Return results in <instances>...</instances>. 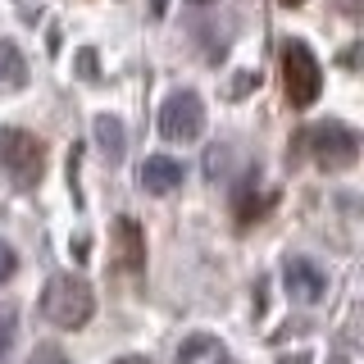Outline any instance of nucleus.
I'll use <instances>...</instances> for the list:
<instances>
[{"mask_svg":"<svg viewBox=\"0 0 364 364\" xmlns=\"http://www.w3.org/2000/svg\"><path fill=\"white\" fill-rule=\"evenodd\" d=\"M41 314L50 318L55 328H64V333H77V328H87L91 314H96V291H91L82 278H73V273H55L41 291Z\"/></svg>","mask_w":364,"mask_h":364,"instance_id":"1","label":"nucleus"},{"mask_svg":"<svg viewBox=\"0 0 364 364\" xmlns=\"http://www.w3.org/2000/svg\"><path fill=\"white\" fill-rule=\"evenodd\" d=\"M305 151H310V159L323 173H346L360 159V136H355V128L328 119V123H314V128L305 132Z\"/></svg>","mask_w":364,"mask_h":364,"instance_id":"2","label":"nucleus"},{"mask_svg":"<svg viewBox=\"0 0 364 364\" xmlns=\"http://www.w3.org/2000/svg\"><path fill=\"white\" fill-rule=\"evenodd\" d=\"M282 87L296 109H310L323 91V68H318L314 50L305 41H287L282 46Z\"/></svg>","mask_w":364,"mask_h":364,"instance_id":"3","label":"nucleus"},{"mask_svg":"<svg viewBox=\"0 0 364 364\" xmlns=\"http://www.w3.org/2000/svg\"><path fill=\"white\" fill-rule=\"evenodd\" d=\"M0 164L14 173L18 187H32L41 178V164H46L41 136L28 128H0Z\"/></svg>","mask_w":364,"mask_h":364,"instance_id":"4","label":"nucleus"},{"mask_svg":"<svg viewBox=\"0 0 364 364\" xmlns=\"http://www.w3.org/2000/svg\"><path fill=\"white\" fill-rule=\"evenodd\" d=\"M159 132H164V141H196L205 132V100L196 91H173L159 109Z\"/></svg>","mask_w":364,"mask_h":364,"instance_id":"5","label":"nucleus"},{"mask_svg":"<svg viewBox=\"0 0 364 364\" xmlns=\"http://www.w3.org/2000/svg\"><path fill=\"white\" fill-rule=\"evenodd\" d=\"M282 287H287L291 301L314 305V301H323V291H328V273L305 255H287V264H282Z\"/></svg>","mask_w":364,"mask_h":364,"instance_id":"6","label":"nucleus"},{"mask_svg":"<svg viewBox=\"0 0 364 364\" xmlns=\"http://www.w3.org/2000/svg\"><path fill=\"white\" fill-rule=\"evenodd\" d=\"M182 178H187L182 159H173V155H146V164H141V187H146V191L168 196V191H173Z\"/></svg>","mask_w":364,"mask_h":364,"instance_id":"7","label":"nucleus"},{"mask_svg":"<svg viewBox=\"0 0 364 364\" xmlns=\"http://www.w3.org/2000/svg\"><path fill=\"white\" fill-rule=\"evenodd\" d=\"M114 237H119V255L123 264L132 273L146 269V237H141V223L132 219V214H119V223H114Z\"/></svg>","mask_w":364,"mask_h":364,"instance_id":"8","label":"nucleus"},{"mask_svg":"<svg viewBox=\"0 0 364 364\" xmlns=\"http://www.w3.org/2000/svg\"><path fill=\"white\" fill-rule=\"evenodd\" d=\"M178 364H232V355H228V346L219 337L196 333V337H187L178 346Z\"/></svg>","mask_w":364,"mask_h":364,"instance_id":"9","label":"nucleus"},{"mask_svg":"<svg viewBox=\"0 0 364 364\" xmlns=\"http://www.w3.org/2000/svg\"><path fill=\"white\" fill-rule=\"evenodd\" d=\"M28 82V60L9 37H0V87H23Z\"/></svg>","mask_w":364,"mask_h":364,"instance_id":"10","label":"nucleus"},{"mask_svg":"<svg viewBox=\"0 0 364 364\" xmlns=\"http://www.w3.org/2000/svg\"><path fill=\"white\" fill-rule=\"evenodd\" d=\"M96 146H100V151H105L109 159H123L128 132H123V123L114 119V114H100V119H96Z\"/></svg>","mask_w":364,"mask_h":364,"instance_id":"11","label":"nucleus"},{"mask_svg":"<svg viewBox=\"0 0 364 364\" xmlns=\"http://www.w3.org/2000/svg\"><path fill=\"white\" fill-rule=\"evenodd\" d=\"M28 364H68V355H64L60 346H50V341H46V346H37L28 355Z\"/></svg>","mask_w":364,"mask_h":364,"instance_id":"12","label":"nucleus"},{"mask_svg":"<svg viewBox=\"0 0 364 364\" xmlns=\"http://www.w3.org/2000/svg\"><path fill=\"white\" fill-rule=\"evenodd\" d=\"M14 333H18V328H14V314H0V360L9 355V346H14Z\"/></svg>","mask_w":364,"mask_h":364,"instance_id":"13","label":"nucleus"},{"mask_svg":"<svg viewBox=\"0 0 364 364\" xmlns=\"http://www.w3.org/2000/svg\"><path fill=\"white\" fill-rule=\"evenodd\" d=\"M14 269H18V255H14V250H9L5 242H0V282L14 278Z\"/></svg>","mask_w":364,"mask_h":364,"instance_id":"14","label":"nucleus"},{"mask_svg":"<svg viewBox=\"0 0 364 364\" xmlns=\"http://www.w3.org/2000/svg\"><path fill=\"white\" fill-rule=\"evenodd\" d=\"M77 64H82V77H96V55H91V50L77 55Z\"/></svg>","mask_w":364,"mask_h":364,"instance_id":"15","label":"nucleus"},{"mask_svg":"<svg viewBox=\"0 0 364 364\" xmlns=\"http://www.w3.org/2000/svg\"><path fill=\"white\" fill-rule=\"evenodd\" d=\"M278 364H310V355H305V350H296V355H282Z\"/></svg>","mask_w":364,"mask_h":364,"instance_id":"16","label":"nucleus"},{"mask_svg":"<svg viewBox=\"0 0 364 364\" xmlns=\"http://www.w3.org/2000/svg\"><path fill=\"white\" fill-rule=\"evenodd\" d=\"M114 364H151L146 355H123V360H114Z\"/></svg>","mask_w":364,"mask_h":364,"instance_id":"17","label":"nucleus"},{"mask_svg":"<svg viewBox=\"0 0 364 364\" xmlns=\"http://www.w3.org/2000/svg\"><path fill=\"white\" fill-rule=\"evenodd\" d=\"M155 14H164V0H155Z\"/></svg>","mask_w":364,"mask_h":364,"instance_id":"18","label":"nucleus"},{"mask_svg":"<svg viewBox=\"0 0 364 364\" xmlns=\"http://www.w3.org/2000/svg\"><path fill=\"white\" fill-rule=\"evenodd\" d=\"M282 5H287V9H291V5H305V0H282Z\"/></svg>","mask_w":364,"mask_h":364,"instance_id":"19","label":"nucleus"}]
</instances>
